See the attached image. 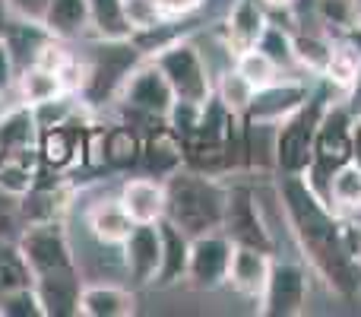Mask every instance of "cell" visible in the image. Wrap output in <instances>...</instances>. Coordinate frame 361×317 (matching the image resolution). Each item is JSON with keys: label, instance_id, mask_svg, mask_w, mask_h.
<instances>
[{"label": "cell", "instance_id": "obj_9", "mask_svg": "<svg viewBox=\"0 0 361 317\" xmlns=\"http://www.w3.org/2000/svg\"><path fill=\"white\" fill-rule=\"evenodd\" d=\"M121 263L133 286H152L162 267V235L159 222H137L121 241Z\"/></svg>", "mask_w": 361, "mask_h": 317}, {"label": "cell", "instance_id": "obj_3", "mask_svg": "<svg viewBox=\"0 0 361 317\" xmlns=\"http://www.w3.org/2000/svg\"><path fill=\"white\" fill-rule=\"evenodd\" d=\"M143 51L137 48L133 38H95L92 57L86 61V86H82V99L89 105L99 102H114L118 89L130 76V70L143 61Z\"/></svg>", "mask_w": 361, "mask_h": 317}, {"label": "cell", "instance_id": "obj_19", "mask_svg": "<svg viewBox=\"0 0 361 317\" xmlns=\"http://www.w3.org/2000/svg\"><path fill=\"white\" fill-rule=\"evenodd\" d=\"M133 225L137 222L127 216V210L121 206L118 197H105V200H99V203H92V210H89V216H86L89 235H92L102 248H121V241L130 235Z\"/></svg>", "mask_w": 361, "mask_h": 317}, {"label": "cell", "instance_id": "obj_2", "mask_svg": "<svg viewBox=\"0 0 361 317\" xmlns=\"http://www.w3.org/2000/svg\"><path fill=\"white\" fill-rule=\"evenodd\" d=\"M225 206H228V191L209 172L178 168L165 178V219H171L190 238L222 229Z\"/></svg>", "mask_w": 361, "mask_h": 317}, {"label": "cell", "instance_id": "obj_29", "mask_svg": "<svg viewBox=\"0 0 361 317\" xmlns=\"http://www.w3.org/2000/svg\"><path fill=\"white\" fill-rule=\"evenodd\" d=\"M35 112V121L42 131H54V127H70L73 118L80 114V105H76L73 92H61L57 99H48L42 105H32Z\"/></svg>", "mask_w": 361, "mask_h": 317}, {"label": "cell", "instance_id": "obj_42", "mask_svg": "<svg viewBox=\"0 0 361 317\" xmlns=\"http://www.w3.org/2000/svg\"><path fill=\"white\" fill-rule=\"evenodd\" d=\"M352 162L361 165V121L352 127Z\"/></svg>", "mask_w": 361, "mask_h": 317}, {"label": "cell", "instance_id": "obj_34", "mask_svg": "<svg viewBox=\"0 0 361 317\" xmlns=\"http://www.w3.org/2000/svg\"><path fill=\"white\" fill-rule=\"evenodd\" d=\"M140 150H143V146H140L137 133H133L127 124H121V127H114V131L105 133V162L108 165H118V168L133 165V162L140 159Z\"/></svg>", "mask_w": 361, "mask_h": 317}, {"label": "cell", "instance_id": "obj_14", "mask_svg": "<svg viewBox=\"0 0 361 317\" xmlns=\"http://www.w3.org/2000/svg\"><path fill=\"white\" fill-rule=\"evenodd\" d=\"M269 270H273V257L269 251L260 248H247V244H235L231 251V263H228V286L235 289L238 295L250 301H260L263 289H267Z\"/></svg>", "mask_w": 361, "mask_h": 317}, {"label": "cell", "instance_id": "obj_16", "mask_svg": "<svg viewBox=\"0 0 361 317\" xmlns=\"http://www.w3.org/2000/svg\"><path fill=\"white\" fill-rule=\"evenodd\" d=\"M121 206L133 222H159L165 219V181L152 174H137L127 178L118 191Z\"/></svg>", "mask_w": 361, "mask_h": 317}, {"label": "cell", "instance_id": "obj_13", "mask_svg": "<svg viewBox=\"0 0 361 317\" xmlns=\"http://www.w3.org/2000/svg\"><path fill=\"white\" fill-rule=\"evenodd\" d=\"M38 299H42L44 317H80V295H82V276L76 270H57L32 280Z\"/></svg>", "mask_w": 361, "mask_h": 317}, {"label": "cell", "instance_id": "obj_25", "mask_svg": "<svg viewBox=\"0 0 361 317\" xmlns=\"http://www.w3.org/2000/svg\"><path fill=\"white\" fill-rule=\"evenodd\" d=\"M89 23L95 38H133L130 25L124 19V0H89Z\"/></svg>", "mask_w": 361, "mask_h": 317}, {"label": "cell", "instance_id": "obj_12", "mask_svg": "<svg viewBox=\"0 0 361 317\" xmlns=\"http://www.w3.org/2000/svg\"><path fill=\"white\" fill-rule=\"evenodd\" d=\"M38 140H42V127H38L32 105L19 102L13 108H4V114H0V159H23L32 165H42Z\"/></svg>", "mask_w": 361, "mask_h": 317}, {"label": "cell", "instance_id": "obj_31", "mask_svg": "<svg viewBox=\"0 0 361 317\" xmlns=\"http://www.w3.org/2000/svg\"><path fill=\"white\" fill-rule=\"evenodd\" d=\"M35 181H38V165L23 159H0V191H6L10 197L23 200L35 187Z\"/></svg>", "mask_w": 361, "mask_h": 317}, {"label": "cell", "instance_id": "obj_5", "mask_svg": "<svg viewBox=\"0 0 361 317\" xmlns=\"http://www.w3.org/2000/svg\"><path fill=\"white\" fill-rule=\"evenodd\" d=\"M16 248L29 267L32 280L57 270H76L80 261L73 254L70 235L63 229V219H44V222H25L16 238Z\"/></svg>", "mask_w": 361, "mask_h": 317}, {"label": "cell", "instance_id": "obj_22", "mask_svg": "<svg viewBox=\"0 0 361 317\" xmlns=\"http://www.w3.org/2000/svg\"><path fill=\"white\" fill-rule=\"evenodd\" d=\"M263 29H267V16H263L260 4L257 0H238L228 13V23H225V42L238 54L244 48H254L260 42Z\"/></svg>", "mask_w": 361, "mask_h": 317}, {"label": "cell", "instance_id": "obj_32", "mask_svg": "<svg viewBox=\"0 0 361 317\" xmlns=\"http://www.w3.org/2000/svg\"><path fill=\"white\" fill-rule=\"evenodd\" d=\"M358 73H361V51L349 48V44L333 48L330 64H326V70H324L326 80L339 89H352V83L358 80Z\"/></svg>", "mask_w": 361, "mask_h": 317}, {"label": "cell", "instance_id": "obj_43", "mask_svg": "<svg viewBox=\"0 0 361 317\" xmlns=\"http://www.w3.org/2000/svg\"><path fill=\"white\" fill-rule=\"evenodd\" d=\"M345 238H349V248L355 254V261L361 263V229H345Z\"/></svg>", "mask_w": 361, "mask_h": 317}, {"label": "cell", "instance_id": "obj_23", "mask_svg": "<svg viewBox=\"0 0 361 317\" xmlns=\"http://www.w3.org/2000/svg\"><path fill=\"white\" fill-rule=\"evenodd\" d=\"M184 143L178 140L175 131H162L156 137H149V143L140 150V162H143L146 174L152 178H169L178 168H184Z\"/></svg>", "mask_w": 361, "mask_h": 317}, {"label": "cell", "instance_id": "obj_41", "mask_svg": "<svg viewBox=\"0 0 361 317\" xmlns=\"http://www.w3.org/2000/svg\"><path fill=\"white\" fill-rule=\"evenodd\" d=\"M159 4L169 10L171 19H178V16H187V13H193L197 6H203V0H159Z\"/></svg>", "mask_w": 361, "mask_h": 317}, {"label": "cell", "instance_id": "obj_39", "mask_svg": "<svg viewBox=\"0 0 361 317\" xmlns=\"http://www.w3.org/2000/svg\"><path fill=\"white\" fill-rule=\"evenodd\" d=\"M16 76H19V64H16V57H13L6 38L0 35V92L16 89Z\"/></svg>", "mask_w": 361, "mask_h": 317}, {"label": "cell", "instance_id": "obj_24", "mask_svg": "<svg viewBox=\"0 0 361 317\" xmlns=\"http://www.w3.org/2000/svg\"><path fill=\"white\" fill-rule=\"evenodd\" d=\"M16 92H19V102H25V105H42L48 99H57L67 89H63L61 73H54L48 67H38V64H29L16 76Z\"/></svg>", "mask_w": 361, "mask_h": 317}, {"label": "cell", "instance_id": "obj_15", "mask_svg": "<svg viewBox=\"0 0 361 317\" xmlns=\"http://www.w3.org/2000/svg\"><path fill=\"white\" fill-rule=\"evenodd\" d=\"M317 165L339 168L343 162H352V121L349 108H326L317 127V143H314Z\"/></svg>", "mask_w": 361, "mask_h": 317}, {"label": "cell", "instance_id": "obj_33", "mask_svg": "<svg viewBox=\"0 0 361 317\" xmlns=\"http://www.w3.org/2000/svg\"><path fill=\"white\" fill-rule=\"evenodd\" d=\"M317 13L330 29L336 32H358L361 29V4L358 0H314Z\"/></svg>", "mask_w": 361, "mask_h": 317}, {"label": "cell", "instance_id": "obj_21", "mask_svg": "<svg viewBox=\"0 0 361 317\" xmlns=\"http://www.w3.org/2000/svg\"><path fill=\"white\" fill-rule=\"evenodd\" d=\"M42 25L48 29V35L61 38V42H76V38L89 35L92 32L89 0H51L42 16Z\"/></svg>", "mask_w": 361, "mask_h": 317}, {"label": "cell", "instance_id": "obj_17", "mask_svg": "<svg viewBox=\"0 0 361 317\" xmlns=\"http://www.w3.org/2000/svg\"><path fill=\"white\" fill-rule=\"evenodd\" d=\"M307 102V86L301 83H269V86L257 89L254 102H250L247 121L250 124H269V121H286L292 112H298Z\"/></svg>", "mask_w": 361, "mask_h": 317}, {"label": "cell", "instance_id": "obj_44", "mask_svg": "<svg viewBox=\"0 0 361 317\" xmlns=\"http://www.w3.org/2000/svg\"><path fill=\"white\" fill-rule=\"evenodd\" d=\"M263 4H267V6H288L292 0H263Z\"/></svg>", "mask_w": 361, "mask_h": 317}, {"label": "cell", "instance_id": "obj_18", "mask_svg": "<svg viewBox=\"0 0 361 317\" xmlns=\"http://www.w3.org/2000/svg\"><path fill=\"white\" fill-rule=\"evenodd\" d=\"M137 295L118 282H86L80 295V317H133Z\"/></svg>", "mask_w": 361, "mask_h": 317}, {"label": "cell", "instance_id": "obj_38", "mask_svg": "<svg viewBox=\"0 0 361 317\" xmlns=\"http://www.w3.org/2000/svg\"><path fill=\"white\" fill-rule=\"evenodd\" d=\"M23 232V213H19V200L10 197L6 191H0V238L16 241Z\"/></svg>", "mask_w": 361, "mask_h": 317}, {"label": "cell", "instance_id": "obj_4", "mask_svg": "<svg viewBox=\"0 0 361 317\" xmlns=\"http://www.w3.org/2000/svg\"><path fill=\"white\" fill-rule=\"evenodd\" d=\"M149 61L162 70L169 86L175 89V99L193 102V105H206L212 99L209 70H206L203 54L197 51V44L190 38H171L162 48L152 51Z\"/></svg>", "mask_w": 361, "mask_h": 317}, {"label": "cell", "instance_id": "obj_6", "mask_svg": "<svg viewBox=\"0 0 361 317\" xmlns=\"http://www.w3.org/2000/svg\"><path fill=\"white\" fill-rule=\"evenodd\" d=\"M114 102H118L127 114H137V118H146V121H165L171 105H175V89L169 86L162 70H159L149 57H143V61L130 70L124 86L118 89Z\"/></svg>", "mask_w": 361, "mask_h": 317}, {"label": "cell", "instance_id": "obj_30", "mask_svg": "<svg viewBox=\"0 0 361 317\" xmlns=\"http://www.w3.org/2000/svg\"><path fill=\"white\" fill-rule=\"evenodd\" d=\"M124 19L133 35H143V32H152V29H159V25H165L171 16L159 0H124Z\"/></svg>", "mask_w": 361, "mask_h": 317}, {"label": "cell", "instance_id": "obj_7", "mask_svg": "<svg viewBox=\"0 0 361 317\" xmlns=\"http://www.w3.org/2000/svg\"><path fill=\"white\" fill-rule=\"evenodd\" d=\"M326 105L324 99L305 102L298 112H292L286 118V124L279 127V143H276V162L279 168H286L288 174H298L311 165L314 159V143H317V127L324 118Z\"/></svg>", "mask_w": 361, "mask_h": 317}, {"label": "cell", "instance_id": "obj_20", "mask_svg": "<svg viewBox=\"0 0 361 317\" xmlns=\"http://www.w3.org/2000/svg\"><path fill=\"white\" fill-rule=\"evenodd\" d=\"M159 235H162V267H159L156 286H178L180 280H187L190 235L178 229L171 219H159Z\"/></svg>", "mask_w": 361, "mask_h": 317}, {"label": "cell", "instance_id": "obj_10", "mask_svg": "<svg viewBox=\"0 0 361 317\" xmlns=\"http://www.w3.org/2000/svg\"><path fill=\"white\" fill-rule=\"evenodd\" d=\"M260 314L267 317H295L305 311L307 305V276L305 270L292 267V263H276L269 270L267 289L260 295Z\"/></svg>", "mask_w": 361, "mask_h": 317}, {"label": "cell", "instance_id": "obj_40", "mask_svg": "<svg viewBox=\"0 0 361 317\" xmlns=\"http://www.w3.org/2000/svg\"><path fill=\"white\" fill-rule=\"evenodd\" d=\"M4 4H6V10H10V16L29 19V23H42L51 0H4Z\"/></svg>", "mask_w": 361, "mask_h": 317}, {"label": "cell", "instance_id": "obj_8", "mask_svg": "<svg viewBox=\"0 0 361 317\" xmlns=\"http://www.w3.org/2000/svg\"><path fill=\"white\" fill-rule=\"evenodd\" d=\"M231 251L235 241L219 232H206V235L190 238V261H187V282L200 292L219 289L228 280V263H231Z\"/></svg>", "mask_w": 361, "mask_h": 317}, {"label": "cell", "instance_id": "obj_27", "mask_svg": "<svg viewBox=\"0 0 361 317\" xmlns=\"http://www.w3.org/2000/svg\"><path fill=\"white\" fill-rule=\"evenodd\" d=\"M330 200L339 210L358 213L361 210V165L343 162L330 172Z\"/></svg>", "mask_w": 361, "mask_h": 317}, {"label": "cell", "instance_id": "obj_11", "mask_svg": "<svg viewBox=\"0 0 361 317\" xmlns=\"http://www.w3.org/2000/svg\"><path fill=\"white\" fill-rule=\"evenodd\" d=\"M222 232L235 244H247V248H260L273 254V238L267 232V222L260 219L257 200L247 187H235L228 191V206H225V222Z\"/></svg>", "mask_w": 361, "mask_h": 317}, {"label": "cell", "instance_id": "obj_36", "mask_svg": "<svg viewBox=\"0 0 361 317\" xmlns=\"http://www.w3.org/2000/svg\"><path fill=\"white\" fill-rule=\"evenodd\" d=\"M0 317H44L42 299H38L35 286H19L0 295Z\"/></svg>", "mask_w": 361, "mask_h": 317}, {"label": "cell", "instance_id": "obj_37", "mask_svg": "<svg viewBox=\"0 0 361 317\" xmlns=\"http://www.w3.org/2000/svg\"><path fill=\"white\" fill-rule=\"evenodd\" d=\"M257 48L267 51V54L273 57V61L279 64V67H286V64H292V61H295L292 38H288L286 32L279 29V25H269V23H267V29H263V35H260V42H257Z\"/></svg>", "mask_w": 361, "mask_h": 317}, {"label": "cell", "instance_id": "obj_45", "mask_svg": "<svg viewBox=\"0 0 361 317\" xmlns=\"http://www.w3.org/2000/svg\"><path fill=\"white\" fill-rule=\"evenodd\" d=\"M4 108H6V105H4V92H0V114H4Z\"/></svg>", "mask_w": 361, "mask_h": 317}, {"label": "cell", "instance_id": "obj_35", "mask_svg": "<svg viewBox=\"0 0 361 317\" xmlns=\"http://www.w3.org/2000/svg\"><path fill=\"white\" fill-rule=\"evenodd\" d=\"M292 51H295V61L298 64H305L311 73L324 76L326 64H330V54H333V44L324 42L320 35H298V38H292Z\"/></svg>", "mask_w": 361, "mask_h": 317}, {"label": "cell", "instance_id": "obj_1", "mask_svg": "<svg viewBox=\"0 0 361 317\" xmlns=\"http://www.w3.org/2000/svg\"><path fill=\"white\" fill-rule=\"evenodd\" d=\"M286 216L298 238V248L311 261V267L326 280V286L339 295H355L361 286V263L355 261L345 238V225L333 219L320 193L298 174H288L279 187Z\"/></svg>", "mask_w": 361, "mask_h": 317}, {"label": "cell", "instance_id": "obj_28", "mask_svg": "<svg viewBox=\"0 0 361 317\" xmlns=\"http://www.w3.org/2000/svg\"><path fill=\"white\" fill-rule=\"evenodd\" d=\"M235 70L247 83H254L257 89H263V86H269V83L279 80V64H276L267 51L257 48V44H254V48L238 51V54H235Z\"/></svg>", "mask_w": 361, "mask_h": 317}, {"label": "cell", "instance_id": "obj_26", "mask_svg": "<svg viewBox=\"0 0 361 317\" xmlns=\"http://www.w3.org/2000/svg\"><path fill=\"white\" fill-rule=\"evenodd\" d=\"M212 92H216L219 105H222L231 118L241 121V118H247L250 102H254V95H257V86L244 80L238 70H228V73H222V80L212 86Z\"/></svg>", "mask_w": 361, "mask_h": 317}]
</instances>
